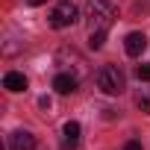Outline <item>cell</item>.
Wrapping results in <instances>:
<instances>
[{
    "label": "cell",
    "instance_id": "obj_4",
    "mask_svg": "<svg viewBox=\"0 0 150 150\" xmlns=\"http://www.w3.org/2000/svg\"><path fill=\"white\" fill-rule=\"evenodd\" d=\"M77 86H80V77H77V74L59 71L56 77H53V88H56L59 94H71V91H77Z\"/></svg>",
    "mask_w": 150,
    "mask_h": 150
},
{
    "label": "cell",
    "instance_id": "obj_1",
    "mask_svg": "<svg viewBox=\"0 0 150 150\" xmlns=\"http://www.w3.org/2000/svg\"><path fill=\"white\" fill-rule=\"evenodd\" d=\"M118 12L109 0H88L86 3V21H88V33H109V27L115 24Z\"/></svg>",
    "mask_w": 150,
    "mask_h": 150
},
{
    "label": "cell",
    "instance_id": "obj_11",
    "mask_svg": "<svg viewBox=\"0 0 150 150\" xmlns=\"http://www.w3.org/2000/svg\"><path fill=\"white\" fill-rule=\"evenodd\" d=\"M135 74H138V80L150 83V62H147V65H138V71H135Z\"/></svg>",
    "mask_w": 150,
    "mask_h": 150
},
{
    "label": "cell",
    "instance_id": "obj_7",
    "mask_svg": "<svg viewBox=\"0 0 150 150\" xmlns=\"http://www.w3.org/2000/svg\"><path fill=\"white\" fill-rule=\"evenodd\" d=\"M3 88L6 91H27V77L21 71H9L3 77Z\"/></svg>",
    "mask_w": 150,
    "mask_h": 150
},
{
    "label": "cell",
    "instance_id": "obj_9",
    "mask_svg": "<svg viewBox=\"0 0 150 150\" xmlns=\"http://www.w3.org/2000/svg\"><path fill=\"white\" fill-rule=\"evenodd\" d=\"M106 44V33H88V47L91 50H100Z\"/></svg>",
    "mask_w": 150,
    "mask_h": 150
},
{
    "label": "cell",
    "instance_id": "obj_6",
    "mask_svg": "<svg viewBox=\"0 0 150 150\" xmlns=\"http://www.w3.org/2000/svg\"><path fill=\"white\" fill-rule=\"evenodd\" d=\"M9 150H35V138L27 129H18L9 135Z\"/></svg>",
    "mask_w": 150,
    "mask_h": 150
},
{
    "label": "cell",
    "instance_id": "obj_5",
    "mask_svg": "<svg viewBox=\"0 0 150 150\" xmlns=\"http://www.w3.org/2000/svg\"><path fill=\"white\" fill-rule=\"evenodd\" d=\"M144 47H147V35H144V33H129V35L124 38V50H127V56H141Z\"/></svg>",
    "mask_w": 150,
    "mask_h": 150
},
{
    "label": "cell",
    "instance_id": "obj_12",
    "mask_svg": "<svg viewBox=\"0 0 150 150\" xmlns=\"http://www.w3.org/2000/svg\"><path fill=\"white\" fill-rule=\"evenodd\" d=\"M124 150H141V141H127Z\"/></svg>",
    "mask_w": 150,
    "mask_h": 150
},
{
    "label": "cell",
    "instance_id": "obj_2",
    "mask_svg": "<svg viewBox=\"0 0 150 150\" xmlns=\"http://www.w3.org/2000/svg\"><path fill=\"white\" fill-rule=\"evenodd\" d=\"M97 88L103 91V94H124V88H127V77H124V71L118 68V65H103L100 71H97Z\"/></svg>",
    "mask_w": 150,
    "mask_h": 150
},
{
    "label": "cell",
    "instance_id": "obj_10",
    "mask_svg": "<svg viewBox=\"0 0 150 150\" xmlns=\"http://www.w3.org/2000/svg\"><path fill=\"white\" fill-rule=\"evenodd\" d=\"M135 103L141 106V112H147V115H150V88H141V91H138V97H135Z\"/></svg>",
    "mask_w": 150,
    "mask_h": 150
},
{
    "label": "cell",
    "instance_id": "obj_13",
    "mask_svg": "<svg viewBox=\"0 0 150 150\" xmlns=\"http://www.w3.org/2000/svg\"><path fill=\"white\" fill-rule=\"evenodd\" d=\"M38 106H41V109L47 112V109H50V97H41V100H38Z\"/></svg>",
    "mask_w": 150,
    "mask_h": 150
},
{
    "label": "cell",
    "instance_id": "obj_8",
    "mask_svg": "<svg viewBox=\"0 0 150 150\" xmlns=\"http://www.w3.org/2000/svg\"><path fill=\"white\" fill-rule=\"evenodd\" d=\"M62 132H65V141H68V144H77V141H80V124H77V121H68Z\"/></svg>",
    "mask_w": 150,
    "mask_h": 150
},
{
    "label": "cell",
    "instance_id": "obj_14",
    "mask_svg": "<svg viewBox=\"0 0 150 150\" xmlns=\"http://www.w3.org/2000/svg\"><path fill=\"white\" fill-rule=\"evenodd\" d=\"M30 6H41V3H47V0H27Z\"/></svg>",
    "mask_w": 150,
    "mask_h": 150
},
{
    "label": "cell",
    "instance_id": "obj_3",
    "mask_svg": "<svg viewBox=\"0 0 150 150\" xmlns=\"http://www.w3.org/2000/svg\"><path fill=\"white\" fill-rule=\"evenodd\" d=\"M80 18L77 6L71 3V0H62V3H56V9L50 12V27L53 30H65V27H74Z\"/></svg>",
    "mask_w": 150,
    "mask_h": 150
}]
</instances>
